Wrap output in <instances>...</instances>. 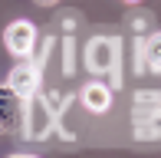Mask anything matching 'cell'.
<instances>
[{
    "label": "cell",
    "mask_w": 161,
    "mask_h": 158,
    "mask_svg": "<svg viewBox=\"0 0 161 158\" xmlns=\"http://www.w3.org/2000/svg\"><path fill=\"white\" fill-rule=\"evenodd\" d=\"M135 138H161V92H138L135 96Z\"/></svg>",
    "instance_id": "6da1fadb"
},
{
    "label": "cell",
    "mask_w": 161,
    "mask_h": 158,
    "mask_svg": "<svg viewBox=\"0 0 161 158\" xmlns=\"http://www.w3.org/2000/svg\"><path fill=\"white\" fill-rule=\"evenodd\" d=\"M49 128H53V105L46 102V99H40L33 92V96L23 99V135L33 142L46 138Z\"/></svg>",
    "instance_id": "7a4b0ae2"
},
{
    "label": "cell",
    "mask_w": 161,
    "mask_h": 158,
    "mask_svg": "<svg viewBox=\"0 0 161 158\" xmlns=\"http://www.w3.org/2000/svg\"><path fill=\"white\" fill-rule=\"evenodd\" d=\"M86 66L92 73H115V66H119V40L92 37L89 46H86Z\"/></svg>",
    "instance_id": "3957f363"
},
{
    "label": "cell",
    "mask_w": 161,
    "mask_h": 158,
    "mask_svg": "<svg viewBox=\"0 0 161 158\" xmlns=\"http://www.w3.org/2000/svg\"><path fill=\"white\" fill-rule=\"evenodd\" d=\"M33 43H36V26L30 20H13L3 30V46L10 49L13 56H20V59L33 53Z\"/></svg>",
    "instance_id": "277c9868"
},
{
    "label": "cell",
    "mask_w": 161,
    "mask_h": 158,
    "mask_svg": "<svg viewBox=\"0 0 161 158\" xmlns=\"http://www.w3.org/2000/svg\"><path fill=\"white\" fill-rule=\"evenodd\" d=\"M23 125V96H17V89L0 86V128L17 132Z\"/></svg>",
    "instance_id": "5b68a950"
},
{
    "label": "cell",
    "mask_w": 161,
    "mask_h": 158,
    "mask_svg": "<svg viewBox=\"0 0 161 158\" xmlns=\"http://www.w3.org/2000/svg\"><path fill=\"white\" fill-rule=\"evenodd\" d=\"M7 86H10V89H17V96H33V92H36V86H40V63H30V59H26V56H23V63H20V66H13V73H10V82H7Z\"/></svg>",
    "instance_id": "8992f818"
},
{
    "label": "cell",
    "mask_w": 161,
    "mask_h": 158,
    "mask_svg": "<svg viewBox=\"0 0 161 158\" xmlns=\"http://www.w3.org/2000/svg\"><path fill=\"white\" fill-rule=\"evenodd\" d=\"M138 69L161 73V33H155L148 43H138Z\"/></svg>",
    "instance_id": "52a82bcc"
},
{
    "label": "cell",
    "mask_w": 161,
    "mask_h": 158,
    "mask_svg": "<svg viewBox=\"0 0 161 158\" xmlns=\"http://www.w3.org/2000/svg\"><path fill=\"white\" fill-rule=\"evenodd\" d=\"M82 102H86L89 112H105L108 105H112V89L102 86V82H89L82 89Z\"/></svg>",
    "instance_id": "ba28073f"
},
{
    "label": "cell",
    "mask_w": 161,
    "mask_h": 158,
    "mask_svg": "<svg viewBox=\"0 0 161 158\" xmlns=\"http://www.w3.org/2000/svg\"><path fill=\"white\" fill-rule=\"evenodd\" d=\"M63 69L72 73V43H66V53H63Z\"/></svg>",
    "instance_id": "9c48e42d"
},
{
    "label": "cell",
    "mask_w": 161,
    "mask_h": 158,
    "mask_svg": "<svg viewBox=\"0 0 161 158\" xmlns=\"http://www.w3.org/2000/svg\"><path fill=\"white\" fill-rule=\"evenodd\" d=\"M36 3H40V7H49V3H56V0H36Z\"/></svg>",
    "instance_id": "30bf717a"
},
{
    "label": "cell",
    "mask_w": 161,
    "mask_h": 158,
    "mask_svg": "<svg viewBox=\"0 0 161 158\" xmlns=\"http://www.w3.org/2000/svg\"><path fill=\"white\" fill-rule=\"evenodd\" d=\"M128 3H138V0H128Z\"/></svg>",
    "instance_id": "8fae6325"
}]
</instances>
